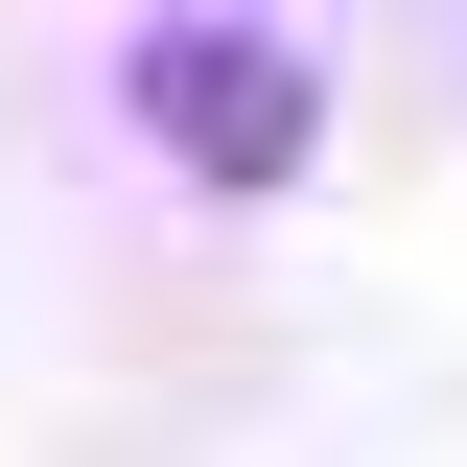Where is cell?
<instances>
[{
    "label": "cell",
    "instance_id": "1",
    "mask_svg": "<svg viewBox=\"0 0 467 467\" xmlns=\"http://www.w3.org/2000/svg\"><path fill=\"white\" fill-rule=\"evenodd\" d=\"M140 117H164L187 187H281L304 164V70L257 47V24H164V47H140Z\"/></svg>",
    "mask_w": 467,
    "mask_h": 467
}]
</instances>
